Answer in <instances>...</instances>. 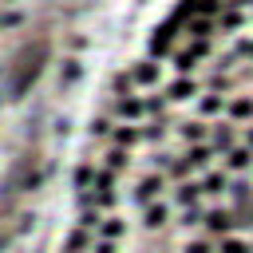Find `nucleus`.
I'll return each mask as SVG.
<instances>
[{
	"instance_id": "obj_17",
	"label": "nucleus",
	"mask_w": 253,
	"mask_h": 253,
	"mask_svg": "<svg viewBox=\"0 0 253 253\" xmlns=\"http://www.w3.org/2000/svg\"><path fill=\"white\" fill-rule=\"evenodd\" d=\"M99 229H103V237H111V241H115V237L123 233V221H119V217H107V221H103Z\"/></svg>"
},
{
	"instance_id": "obj_4",
	"label": "nucleus",
	"mask_w": 253,
	"mask_h": 253,
	"mask_svg": "<svg viewBox=\"0 0 253 253\" xmlns=\"http://www.w3.org/2000/svg\"><path fill=\"white\" fill-rule=\"evenodd\" d=\"M249 158H253L249 146H233V150L225 154V166H229V170H241V166H249Z\"/></svg>"
},
{
	"instance_id": "obj_3",
	"label": "nucleus",
	"mask_w": 253,
	"mask_h": 253,
	"mask_svg": "<svg viewBox=\"0 0 253 253\" xmlns=\"http://www.w3.org/2000/svg\"><path fill=\"white\" fill-rule=\"evenodd\" d=\"M158 190H162V178H154V174H150V178H142V182H138L134 198H138V202H150V198H154Z\"/></svg>"
},
{
	"instance_id": "obj_23",
	"label": "nucleus",
	"mask_w": 253,
	"mask_h": 253,
	"mask_svg": "<svg viewBox=\"0 0 253 253\" xmlns=\"http://www.w3.org/2000/svg\"><path fill=\"white\" fill-rule=\"evenodd\" d=\"M249 146H253V130H249Z\"/></svg>"
},
{
	"instance_id": "obj_20",
	"label": "nucleus",
	"mask_w": 253,
	"mask_h": 253,
	"mask_svg": "<svg viewBox=\"0 0 253 253\" xmlns=\"http://www.w3.org/2000/svg\"><path fill=\"white\" fill-rule=\"evenodd\" d=\"M182 134H186L190 142H198V138H202V126H198V123H186V130H182Z\"/></svg>"
},
{
	"instance_id": "obj_12",
	"label": "nucleus",
	"mask_w": 253,
	"mask_h": 253,
	"mask_svg": "<svg viewBox=\"0 0 253 253\" xmlns=\"http://www.w3.org/2000/svg\"><path fill=\"white\" fill-rule=\"evenodd\" d=\"M221 186H225L221 174H206V178H202V194H221Z\"/></svg>"
},
{
	"instance_id": "obj_10",
	"label": "nucleus",
	"mask_w": 253,
	"mask_h": 253,
	"mask_svg": "<svg viewBox=\"0 0 253 253\" xmlns=\"http://www.w3.org/2000/svg\"><path fill=\"white\" fill-rule=\"evenodd\" d=\"M134 79H138V83H154V79H158V67H154V63H138V67H134Z\"/></svg>"
},
{
	"instance_id": "obj_19",
	"label": "nucleus",
	"mask_w": 253,
	"mask_h": 253,
	"mask_svg": "<svg viewBox=\"0 0 253 253\" xmlns=\"http://www.w3.org/2000/svg\"><path fill=\"white\" fill-rule=\"evenodd\" d=\"M134 138H138V130H126V126H123V130H115V142H119V146H130Z\"/></svg>"
},
{
	"instance_id": "obj_15",
	"label": "nucleus",
	"mask_w": 253,
	"mask_h": 253,
	"mask_svg": "<svg viewBox=\"0 0 253 253\" xmlns=\"http://www.w3.org/2000/svg\"><path fill=\"white\" fill-rule=\"evenodd\" d=\"M119 111H123V115H142L146 103H138V99H119Z\"/></svg>"
},
{
	"instance_id": "obj_18",
	"label": "nucleus",
	"mask_w": 253,
	"mask_h": 253,
	"mask_svg": "<svg viewBox=\"0 0 253 253\" xmlns=\"http://www.w3.org/2000/svg\"><path fill=\"white\" fill-rule=\"evenodd\" d=\"M123 166H126V154L123 150H111L107 154V170H123Z\"/></svg>"
},
{
	"instance_id": "obj_21",
	"label": "nucleus",
	"mask_w": 253,
	"mask_h": 253,
	"mask_svg": "<svg viewBox=\"0 0 253 253\" xmlns=\"http://www.w3.org/2000/svg\"><path fill=\"white\" fill-rule=\"evenodd\" d=\"M95 174H91V166H83V170H75V186H87Z\"/></svg>"
},
{
	"instance_id": "obj_5",
	"label": "nucleus",
	"mask_w": 253,
	"mask_h": 253,
	"mask_svg": "<svg viewBox=\"0 0 253 253\" xmlns=\"http://www.w3.org/2000/svg\"><path fill=\"white\" fill-rule=\"evenodd\" d=\"M217 253H253V245H249L245 237H225V241L217 245Z\"/></svg>"
},
{
	"instance_id": "obj_7",
	"label": "nucleus",
	"mask_w": 253,
	"mask_h": 253,
	"mask_svg": "<svg viewBox=\"0 0 253 253\" xmlns=\"http://www.w3.org/2000/svg\"><path fill=\"white\" fill-rule=\"evenodd\" d=\"M202 198V186H194V182H186L182 190H178V206H194Z\"/></svg>"
},
{
	"instance_id": "obj_6",
	"label": "nucleus",
	"mask_w": 253,
	"mask_h": 253,
	"mask_svg": "<svg viewBox=\"0 0 253 253\" xmlns=\"http://www.w3.org/2000/svg\"><path fill=\"white\" fill-rule=\"evenodd\" d=\"M142 225H146V229L166 225V206H150V210H146V217H142Z\"/></svg>"
},
{
	"instance_id": "obj_11",
	"label": "nucleus",
	"mask_w": 253,
	"mask_h": 253,
	"mask_svg": "<svg viewBox=\"0 0 253 253\" xmlns=\"http://www.w3.org/2000/svg\"><path fill=\"white\" fill-rule=\"evenodd\" d=\"M190 95H194V83H190V79L170 83V99H190Z\"/></svg>"
},
{
	"instance_id": "obj_22",
	"label": "nucleus",
	"mask_w": 253,
	"mask_h": 253,
	"mask_svg": "<svg viewBox=\"0 0 253 253\" xmlns=\"http://www.w3.org/2000/svg\"><path fill=\"white\" fill-rule=\"evenodd\" d=\"M202 111H221V99H213V95H210V99H202Z\"/></svg>"
},
{
	"instance_id": "obj_2",
	"label": "nucleus",
	"mask_w": 253,
	"mask_h": 253,
	"mask_svg": "<svg viewBox=\"0 0 253 253\" xmlns=\"http://www.w3.org/2000/svg\"><path fill=\"white\" fill-rule=\"evenodd\" d=\"M202 225H206L210 233H229V229H237V225H245V221H241V217H229L225 210H210Z\"/></svg>"
},
{
	"instance_id": "obj_9",
	"label": "nucleus",
	"mask_w": 253,
	"mask_h": 253,
	"mask_svg": "<svg viewBox=\"0 0 253 253\" xmlns=\"http://www.w3.org/2000/svg\"><path fill=\"white\" fill-rule=\"evenodd\" d=\"M229 142H233V130H229V126H217V130H213V150H233Z\"/></svg>"
},
{
	"instance_id": "obj_14",
	"label": "nucleus",
	"mask_w": 253,
	"mask_h": 253,
	"mask_svg": "<svg viewBox=\"0 0 253 253\" xmlns=\"http://www.w3.org/2000/svg\"><path fill=\"white\" fill-rule=\"evenodd\" d=\"M186 253H217V245H213L210 237H198V241H190V245H186Z\"/></svg>"
},
{
	"instance_id": "obj_16",
	"label": "nucleus",
	"mask_w": 253,
	"mask_h": 253,
	"mask_svg": "<svg viewBox=\"0 0 253 253\" xmlns=\"http://www.w3.org/2000/svg\"><path fill=\"white\" fill-rule=\"evenodd\" d=\"M229 115H233V119H249V115H253V103H249V99H237V103L229 107Z\"/></svg>"
},
{
	"instance_id": "obj_8",
	"label": "nucleus",
	"mask_w": 253,
	"mask_h": 253,
	"mask_svg": "<svg viewBox=\"0 0 253 253\" xmlns=\"http://www.w3.org/2000/svg\"><path fill=\"white\" fill-rule=\"evenodd\" d=\"M170 32H174V24H166V28L154 36V43H150V51H154V55H162V51L170 47Z\"/></svg>"
},
{
	"instance_id": "obj_1",
	"label": "nucleus",
	"mask_w": 253,
	"mask_h": 253,
	"mask_svg": "<svg viewBox=\"0 0 253 253\" xmlns=\"http://www.w3.org/2000/svg\"><path fill=\"white\" fill-rule=\"evenodd\" d=\"M43 63H47V40H36V43H28L20 55H16V63H12V71H8V99H20L36 79H40V71H43Z\"/></svg>"
},
{
	"instance_id": "obj_13",
	"label": "nucleus",
	"mask_w": 253,
	"mask_h": 253,
	"mask_svg": "<svg viewBox=\"0 0 253 253\" xmlns=\"http://www.w3.org/2000/svg\"><path fill=\"white\" fill-rule=\"evenodd\" d=\"M210 158H213V150H210V146H194V150H190V166H206Z\"/></svg>"
}]
</instances>
